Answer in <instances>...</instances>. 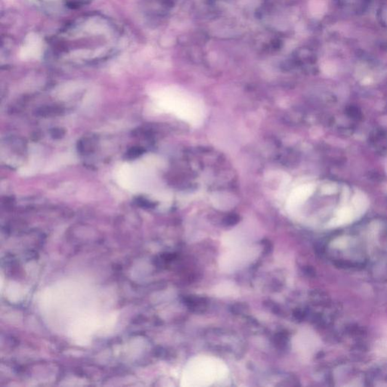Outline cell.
I'll return each mask as SVG.
<instances>
[{"label":"cell","mask_w":387,"mask_h":387,"mask_svg":"<svg viewBox=\"0 0 387 387\" xmlns=\"http://www.w3.org/2000/svg\"><path fill=\"white\" fill-rule=\"evenodd\" d=\"M157 105L188 124L198 126L203 123L206 110L203 102L189 91L179 88H165L155 94Z\"/></svg>","instance_id":"6da1fadb"},{"label":"cell","mask_w":387,"mask_h":387,"mask_svg":"<svg viewBox=\"0 0 387 387\" xmlns=\"http://www.w3.org/2000/svg\"><path fill=\"white\" fill-rule=\"evenodd\" d=\"M40 52V42L36 36H31L24 48L23 54L29 57H36Z\"/></svg>","instance_id":"7a4b0ae2"}]
</instances>
